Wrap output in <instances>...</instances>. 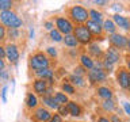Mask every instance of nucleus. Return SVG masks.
I'll list each match as a JSON object with an SVG mask.
<instances>
[{"label": "nucleus", "instance_id": "f3484780", "mask_svg": "<svg viewBox=\"0 0 130 122\" xmlns=\"http://www.w3.org/2000/svg\"><path fill=\"white\" fill-rule=\"evenodd\" d=\"M87 28L89 30V33H91V34H100V33H102L100 24L92 22V20H88V22H87Z\"/></svg>", "mask_w": 130, "mask_h": 122}, {"label": "nucleus", "instance_id": "f257e3e1", "mask_svg": "<svg viewBox=\"0 0 130 122\" xmlns=\"http://www.w3.org/2000/svg\"><path fill=\"white\" fill-rule=\"evenodd\" d=\"M0 20H2L6 26H8L10 28H15V30H18V28L23 24L22 19H19V16L12 11L0 12Z\"/></svg>", "mask_w": 130, "mask_h": 122}, {"label": "nucleus", "instance_id": "37998d69", "mask_svg": "<svg viewBox=\"0 0 130 122\" xmlns=\"http://www.w3.org/2000/svg\"><path fill=\"white\" fill-rule=\"evenodd\" d=\"M111 122H122L119 118H118L117 115H112V118H111Z\"/></svg>", "mask_w": 130, "mask_h": 122}, {"label": "nucleus", "instance_id": "4468645a", "mask_svg": "<svg viewBox=\"0 0 130 122\" xmlns=\"http://www.w3.org/2000/svg\"><path fill=\"white\" fill-rule=\"evenodd\" d=\"M46 81L42 80V79H38V80H35L34 81V91L37 94H42L43 95V92H46Z\"/></svg>", "mask_w": 130, "mask_h": 122}, {"label": "nucleus", "instance_id": "7c9ffc66", "mask_svg": "<svg viewBox=\"0 0 130 122\" xmlns=\"http://www.w3.org/2000/svg\"><path fill=\"white\" fill-rule=\"evenodd\" d=\"M57 110H58L60 115H62V117H65V115H68V114H69V111H68V109H67V106H65V104L60 106V107L57 109Z\"/></svg>", "mask_w": 130, "mask_h": 122}, {"label": "nucleus", "instance_id": "dca6fc26", "mask_svg": "<svg viewBox=\"0 0 130 122\" xmlns=\"http://www.w3.org/2000/svg\"><path fill=\"white\" fill-rule=\"evenodd\" d=\"M37 75H38L42 80L47 79L50 83H53V71H52V69H49V68L42 69V71H38V72H37Z\"/></svg>", "mask_w": 130, "mask_h": 122}, {"label": "nucleus", "instance_id": "8fccbe9b", "mask_svg": "<svg viewBox=\"0 0 130 122\" xmlns=\"http://www.w3.org/2000/svg\"><path fill=\"white\" fill-rule=\"evenodd\" d=\"M129 89H130V75H129Z\"/></svg>", "mask_w": 130, "mask_h": 122}, {"label": "nucleus", "instance_id": "473e14b6", "mask_svg": "<svg viewBox=\"0 0 130 122\" xmlns=\"http://www.w3.org/2000/svg\"><path fill=\"white\" fill-rule=\"evenodd\" d=\"M8 34H10V37L12 39H16L19 37V31L15 30V28H10V31H8Z\"/></svg>", "mask_w": 130, "mask_h": 122}, {"label": "nucleus", "instance_id": "2f4dec72", "mask_svg": "<svg viewBox=\"0 0 130 122\" xmlns=\"http://www.w3.org/2000/svg\"><path fill=\"white\" fill-rule=\"evenodd\" d=\"M7 92H8V87H7V85H4L3 89H2V100H3V103H6V102H7Z\"/></svg>", "mask_w": 130, "mask_h": 122}, {"label": "nucleus", "instance_id": "c756f323", "mask_svg": "<svg viewBox=\"0 0 130 122\" xmlns=\"http://www.w3.org/2000/svg\"><path fill=\"white\" fill-rule=\"evenodd\" d=\"M62 89L65 92L71 94V95H72V94H75V88H73V85H71L69 83H64L62 84Z\"/></svg>", "mask_w": 130, "mask_h": 122}, {"label": "nucleus", "instance_id": "f03ea898", "mask_svg": "<svg viewBox=\"0 0 130 122\" xmlns=\"http://www.w3.org/2000/svg\"><path fill=\"white\" fill-rule=\"evenodd\" d=\"M30 64H31V68L38 72V71L46 69L49 67V60L46 58V56L42 54V53H37V54H34L30 58Z\"/></svg>", "mask_w": 130, "mask_h": 122}, {"label": "nucleus", "instance_id": "9d476101", "mask_svg": "<svg viewBox=\"0 0 130 122\" xmlns=\"http://www.w3.org/2000/svg\"><path fill=\"white\" fill-rule=\"evenodd\" d=\"M106 60L110 61L111 64H115L118 60H119V53L114 46L107 49V53H106Z\"/></svg>", "mask_w": 130, "mask_h": 122}, {"label": "nucleus", "instance_id": "aec40b11", "mask_svg": "<svg viewBox=\"0 0 130 122\" xmlns=\"http://www.w3.org/2000/svg\"><path fill=\"white\" fill-rule=\"evenodd\" d=\"M80 60H81V64H83L84 68H87V69H92V68H93V61L89 58L88 56L83 54V56L80 57Z\"/></svg>", "mask_w": 130, "mask_h": 122}, {"label": "nucleus", "instance_id": "72a5a7b5", "mask_svg": "<svg viewBox=\"0 0 130 122\" xmlns=\"http://www.w3.org/2000/svg\"><path fill=\"white\" fill-rule=\"evenodd\" d=\"M50 122H62V118H61L60 114H54V115L52 117Z\"/></svg>", "mask_w": 130, "mask_h": 122}, {"label": "nucleus", "instance_id": "a211bd4d", "mask_svg": "<svg viewBox=\"0 0 130 122\" xmlns=\"http://www.w3.org/2000/svg\"><path fill=\"white\" fill-rule=\"evenodd\" d=\"M98 95L107 100V99H111L112 92H111V89L107 88V87H100V88H98Z\"/></svg>", "mask_w": 130, "mask_h": 122}, {"label": "nucleus", "instance_id": "f704fd0d", "mask_svg": "<svg viewBox=\"0 0 130 122\" xmlns=\"http://www.w3.org/2000/svg\"><path fill=\"white\" fill-rule=\"evenodd\" d=\"M112 65H114V64H111L110 61H107V60L104 61V68H106V71L111 72V71H112Z\"/></svg>", "mask_w": 130, "mask_h": 122}, {"label": "nucleus", "instance_id": "c03bdc74", "mask_svg": "<svg viewBox=\"0 0 130 122\" xmlns=\"http://www.w3.org/2000/svg\"><path fill=\"white\" fill-rule=\"evenodd\" d=\"M98 122H111V121H108L107 118H104V117H102V118H99L98 119Z\"/></svg>", "mask_w": 130, "mask_h": 122}, {"label": "nucleus", "instance_id": "2eb2a0df", "mask_svg": "<svg viewBox=\"0 0 130 122\" xmlns=\"http://www.w3.org/2000/svg\"><path fill=\"white\" fill-rule=\"evenodd\" d=\"M42 102L46 106H49V107H52V109H58L60 107V104L57 103V100L54 99V96H52V95H45L42 98Z\"/></svg>", "mask_w": 130, "mask_h": 122}, {"label": "nucleus", "instance_id": "f8f14e48", "mask_svg": "<svg viewBox=\"0 0 130 122\" xmlns=\"http://www.w3.org/2000/svg\"><path fill=\"white\" fill-rule=\"evenodd\" d=\"M118 83L122 88H129V73L126 71H121L118 73Z\"/></svg>", "mask_w": 130, "mask_h": 122}, {"label": "nucleus", "instance_id": "6ab92c4d", "mask_svg": "<svg viewBox=\"0 0 130 122\" xmlns=\"http://www.w3.org/2000/svg\"><path fill=\"white\" fill-rule=\"evenodd\" d=\"M64 42H65V45H67V46L75 48V46H77V43H79V41L76 39V37H75V35L69 34V35H65V38H64Z\"/></svg>", "mask_w": 130, "mask_h": 122}, {"label": "nucleus", "instance_id": "39448f33", "mask_svg": "<svg viewBox=\"0 0 130 122\" xmlns=\"http://www.w3.org/2000/svg\"><path fill=\"white\" fill-rule=\"evenodd\" d=\"M56 24H57V27H58V31L60 33H64L65 35H69L73 31L72 23L69 22L68 19H65V18H57Z\"/></svg>", "mask_w": 130, "mask_h": 122}, {"label": "nucleus", "instance_id": "b1692460", "mask_svg": "<svg viewBox=\"0 0 130 122\" xmlns=\"http://www.w3.org/2000/svg\"><path fill=\"white\" fill-rule=\"evenodd\" d=\"M104 28H106V31H108V33H111V34H115V23L112 22V20H106L104 22Z\"/></svg>", "mask_w": 130, "mask_h": 122}, {"label": "nucleus", "instance_id": "a18cd8bd", "mask_svg": "<svg viewBox=\"0 0 130 122\" xmlns=\"http://www.w3.org/2000/svg\"><path fill=\"white\" fill-rule=\"evenodd\" d=\"M4 69V61H3V58H0V71H3Z\"/></svg>", "mask_w": 130, "mask_h": 122}, {"label": "nucleus", "instance_id": "20e7f679", "mask_svg": "<svg viewBox=\"0 0 130 122\" xmlns=\"http://www.w3.org/2000/svg\"><path fill=\"white\" fill-rule=\"evenodd\" d=\"M75 37L76 39L81 43H88L92 38V34L89 33L87 26H77L75 28Z\"/></svg>", "mask_w": 130, "mask_h": 122}, {"label": "nucleus", "instance_id": "e433bc0d", "mask_svg": "<svg viewBox=\"0 0 130 122\" xmlns=\"http://www.w3.org/2000/svg\"><path fill=\"white\" fill-rule=\"evenodd\" d=\"M83 73H84V69L81 68V67H77V68L75 69V75H76V76H80V77H81V75H83Z\"/></svg>", "mask_w": 130, "mask_h": 122}, {"label": "nucleus", "instance_id": "ea45409f", "mask_svg": "<svg viewBox=\"0 0 130 122\" xmlns=\"http://www.w3.org/2000/svg\"><path fill=\"white\" fill-rule=\"evenodd\" d=\"M0 79L7 80V79H8V73H7L6 71H0Z\"/></svg>", "mask_w": 130, "mask_h": 122}, {"label": "nucleus", "instance_id": "4be33fe9", "mask_svg": "<svg viewBox=\"0 0 130 122\" xmlns=\"http://www.w3.org/2000/svg\"><path fill=\"white\" fill-rule=\"evenodd\" d=\"M88 14H89V16L92 18V22L100 24V22H102V14H100V12H98L96 10H91Z\"/></svg>", "mask_w": 130, "mask_h": 122}, {"label": "nucleus", "instance_id": "4c0bfd02", "mask_svg": "<svg viewBox=\"0 0 130 122\" xmlns=\"http://www.w3.org/2000/svg\"><path fill=\"white\" fill-rule=\"evenodd\" d=\"M47 53H49L52 57H56V56H57V50H56L54 48H47Z\"/></svg>", "mask_w": 130, "mask_h": 122}, {"label": "nucleus", "instance_id": "58836bf2", "mask_svg": "<svg viewBox=\"0 0 130 122\" xmlns=\"http://www.w3.org/2000/svg\"><path fill=\"white\" fill-rule=\"evenodd\" d=\"M4 37H6V28H4L2 24H0V41L4 39Z\"/></svg>", "mask_w": 130, "mask_h": 122}, {"label": "nucleus", "instance_id": "5701e85b", "mask_svg": "<svg viewBox=\"0 0 130 122\" xmlns=\"http://www.w3.org/2000/svg\"><path fill=\"white\" fill-rule=\"evenodd\" d=\"M54 99L57 100V103H58V104L68 103V98H67V95H64L62 92H57L56 95H54Z\"/></svg>", "mask_w": 130, "mask_h": 122}, {"label": "nucleus", "instance_id": "9b49d317", "mask_svg": "<svg viewBox=\"0 0 130 122\" xmlns=\"http://www.w3.org/2000/svg\"><path fill=\"white\" fill-rule=\"evenodd\" d=\"M114 22H115L119 27L125 28V30H129V28H130V20L126 19V18H123V16H121L119 14H115V15H114Z\"/></svg>", "mask_w": 130, "mask_h": 122}, {"label": "nucleus", "instance_id": "49530a36", "mask_svg": "<svg viewBox=\"0 0 130 122\" xmlns=\"http://www.w3.org/2000/svg\"><path fill=\"white\" fill-rule=\"evenodd\" d=\"M30 38H31V39L34 38V30H32V28L30 30Z\"/></svg>", "mask_w": 130, "mask_h": 122}, {"label": "nucleus", "instance_id": "7ed1b4c3", "mask_svg": "<svg viewBox=\"0 0 130 122\" xmlns=\"http://www.w3.org/2000/svg\"><path fill=\"white\" fill-rule=\"evenodd\" d=\"M71 16H72V19L75 20V22L83 23V22H85V20L89 18V14L87 12V10H85L84 7L75 6V7L71 8Z\"/></svg>", "mask_w": 130, "mask_h": 122}, {"label": "nucleus", "instance_id": "1a4fd4ad", "mask_svg": "<svg viewBox=\"0 0 130 122\" xmlns=\"http://www.w3.org/2000/svg\"><path fill=\"white\" fill-rule=\"evenodd\" d=\"M35 118L39 122H46V121L52 119V114L49 113V110L43 109V107H39V109H37V111H35Z\"/></svg>", "mask_w": 130, "mask_h": 122}, {"label": "nucleus", "instance_id": "0eeeda50", "mask_svg": "<svg viewBox=\"0 0 130 122\" xmlns=\"http://www.w3.org/2000/svg\"><path fill=\"white\" fill-rule=\"evenodd\" d=\"M6 56L7 58L10 60V63H18L19 60V50L16 48V45H8L6 49Z\"/></svg>", "mask_w": 130, "mask_h": 122}, {"label": "nucleus", "instance_id": "a19ab883", "mask_svg": "<svg viewBox=\"0 0 130 122\" xmlns=\"http://www.w3.org/2000/svg\"><path fill=\"white\" fill-rule=\"evenodd\" d=\"M53 26H54V24H53V22H45V27H46V30H53Z\"/></svg>", "mask_w": 130, "mask_h": 122}, {"label": "nucleus", "instance_id": "cd10ccee", "mask_svg": "<svg viewBox=\"0 0 130 122\" xmlns=\"http://www.w3.org/2000/svg\"><path fill=\"white\" fill-rule=\"evenodd\" d=\"M114 107H115V106H114V102L111 99H107V100L103 102V109L106 110V111H112Z\"/></svg>", "mask_w": 130, "mask_h": 122}, {"label": "nucleus", "instance_id": "6e6552de", "mask_svg": "<svg viewBox=\"0 0 130 122\" xmlns=\"http://www.w3.org/2000/svg\"><path fill=\"white\" fill-rule=\"evenodd\" d=\"M110 41H111V43L114 45V48H125L126 45H127L126 37L121 35V34H112Z\"/></svg>", "mask_w": 130, "mask_h": 122}, {"label": "nucleus", "instance_id": "393cba45", "mask_svg": "<svg viewBox=\"0 0 130 122\" xmlns=\"http://www.w3.org/2000/svg\"><path fill=\"white\" fill-rule=\"evenodd\" d=\"M12 7V2L10 0H0V11H10V8Z\"/></svg>", "mask_w": 130, "mask_h": 122}, {"label": "nucleus", "instance_id": "ddd939ff", "mask_svg": "<svg viewBox=\"0 0 130 122\" xmlns=\"http://www.w3.org/2000/svg\"><path fill=\"white\" fill-rule=\"evenodd\" d=\"M67 109L71 115L73 117H79L81 114V109L79 107V104H76V102H68L67 103Z\"/></svg>", "mask_w": 130, "mask_h": 122}, {"label": "nucleus", "instance_id": "de8ad7c7", "mask_svg": "<svg viewBox=\"0 0 130 122\" xmlns=\"http://www.w3.org/2000/svg\"><path fill=\"white\" fill-rule=\"evenodd\" d=\"M126 63H127V68L130 69V57H127V61H126Z\"/></svg>", "mask_w": 130, "mask_h": 122}, {"label": "nucleus", "instance_id": "bb28decb", "mask_svg": "<svg viewBox=\"0 0 130 122\" xmlns=\"http://www.w3.org/2000/svg\"><path fill=\"white\" fill-rule=\"evenodd\" d=\"M50 38L53 39V41H56V42H60L61 39H62V37H61V33L58 31V30H53L50 31Z\"/></svg>", "mask_w": 130, "mask_h": 122}, {"label": "nucleus", "instance_id": "79ce46f5", "mask_svg": "<svg viewBox=\"0 0 130 122\" xmlns=\"http://www.w3.org/2000/svg\"><path fill=\"white\" fill-rule=\"evenodd\" d=\"M4 56H6V49L3 46H0V58H3Z\"/></svg>", "mask_w": 130, "mask_h": 122}, {"label": "nucleus", "instance_id": "c85d7f7f", "mask_svg": "<svg viewBox=\"0 0 130 122\" xmlns=\"http://www.w3.org/2000/svg\"><path fill=\"white\" fill-rule=\"evenodd\" d=\"M89 52H91L93 56H100V53H102V50H100V48H99L98 43H92L91 46H89Z\"/></svg>", "mask_w": 130, "mask_h": 122}, {"label": "nucleus", "instance_id": "09e8293b", "mask_svg": "<svg viewBox=\"0 0 130 122\" xmlns=\"http://www.w3.org/2000/svg\"><path fill=\"white\" fill-rule=\"evenodd\" d=\"M114 10H121V7L118 6V4H115V6H114Z\"/></svg>", "mask_w": 130, "mask_h": 122}, {"label": "nucleus", "instance_id": "c9c22d12", "mask_svg": "<svg viewBox=\"0 0 130 122\" xmlns=\"http://www.w3.org/2000/svg\"><path fill=\"white\" fill-rule=\"evenodd\" d=\"M122 104H123V107H125L126 114L130 115V103H129V102H122Z\"/></svg>", "mask_w": 130, "mask_h": 122}, {"label": "nucleus", "instance_id": "3c124183", "mask_svg": "<svg viewBox=\"0 0 130 122\" xmlns=\"http://www.w3.org/2000/svg\"><path fill=\"white\" fill-rule=\"evenodd\" d=\"M127 46H129V49H130V41H127Z\"/></svg>", "mask_w": 130, "mask_h": 122}, {"label": "nucleus", "instance_id": "412c9836", "mask_svg": "<svg viewBox=\"0 0 130 122\" xmlns=\"http://www.w3.org/2000/svg\"><path fill=\"white\" fill-rule=\"evenodd\" d=\"M26 103L30 109L32 107H37V104H38V99H37V96L34 94H28L27 95V99H26Z\"/></svg>", "mask_w": 130, "mask_h": 122}, {"label": "nucleus", "instance_id": "423d86ee", "mask_svg": "<svg viewBox=\"0 0 130 122\" xmlns=\"http://www.w3.org/2000/svg\"><path fill=\"white\" fill-rule=\"evenodd\" d=\"M88 79L91 83H96V81H103L106 79V73L103 69H100L99 67L92 68L88 73Z\"/></svg>", "mask_w": 130, "mask_h": 122}, {"label": "nucleus", "instance_id": "a878e982", "mask_svg": "<svg viewBox=\"0 0 130 122\" xmlns=\"http://www.w3.org/2000/svg\"><path fill=\"white\" fill-rule=\"evenodd\" d=\"M69 80L72 81L73 84H76V85H80V87H83L84 85V80L81 79L80 76H76V75H72L71 77H69Z\"/></svg>", "mask_w": 130, "mask_h": 122}]
</instances>
